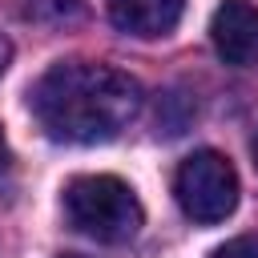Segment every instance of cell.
<instances>
[{"label":"cell","instance_id":"6da1fadb","mask_svg":"<svg viewBox=\"0 0 258 258\" xmlns=\"http://www.w3.org/2000/svg\"><path fill=\"white\" fill-rule=\"evenodd\" d=\"M36 125L52 141H113L141 109V85L101 60H60L28 93Z\"/></svg>","mask_w":258,"mask_h":258},{"label":"cell","instance_id":"7a4b0ae2","mask_svg":"<svg viewBox=\"0 0 258 258\" xmlns=\"http://www.w3.org/2000/svg\"><path fill=\"white\" fill-rule=\"evenodd\" d=\"M64 218L77 234H85L93 242H109V246L137 238V230L145 222L137 194L113 173L73 177L64 185Z\"/></svg>","mask_w":258,"mask_h":258},{"label":"cell","instance_id":"3957f363","mask_svg":"<svg viewBox=\"0 0 258 258\" xmlns=\"http://www.w3.org/2000/svg\"><path fill=\"white\" fill-rule=\"evenodd\" d=\"M173 194L185 218H194L198 226H214V222H226L238 206V173L226 153L198 149L177 165Z\"/></svg>","mask_w":258,"mask_h":258},{"label":"cell","instance_id":"277c9868","mask_svg":"<svg viewBox=\"0 0 258 258\" xmlns=\"http://www.w3.org/2000/svg\"><path fill=\"white\" fill-rule=\"evenodd\" d=\"M210 40L226 64L234 69L258 64V8L250 0H222L210 20Z\"/></svg>","mask_w":258,"mask_h":258},{"label":"cell","instance_id":"5b68a950","mask_svg":"<svg viewBox=\"0 0 258 258\" xmlns=\"http://www.w3.org/2000/svg\"><path fill=\"white\" fill-rule=\"evenodd\" d=\"M105 8L121 32L153 40V36H169L177 28L185 0H105Z\"/></svg>","mask_w":258,"mask_h":258},{"label":"cell","instance_id":"8992f818","mask_svg":"<svg viewBox=\"0 0 258 258\" xmlns=\"http://www.w3.org/2000/svg\"><path fill=\"white\" fill-rule=\"evenodd\" d=\"M210 258H258V234H242V238L218 246Z\"/></svg>","mask_w":258,"mask_h":258},{"label":"cell","instance_id":"52a82bcc","mask_svg":"<svg viewBox=\"0 0 258 258\" xmlns=\"http://www.w3.org/2000/svg\"><path fill=\"white\" fill-rule=\"evenodd\" d=\"M12 165V149H8V137H4V125H0V173Z\"/></svg>","mask_w":258,"mask_h":258},{"label":"cell","instance_id":"ba28073f","mask_svg":"<svg viewBox=\"0 0 258 258\" xmlns=\"http://www.w3.org/2000/svg\"><path fill=\"white\" fill-rule=\"evenodd\" d=\"M8 60H12V44H8L4 36H0V73L8 69Z\"/></svg>","mask_w":258,"mask_h":258},{"label":"cell","instance_id":"9c48e42d","mask_svg":"<svg viewBox=\"0 0 258 258\" xmlns=\"http://www.w3.org/2000/svg\"><path fill=\"white\" fill-rule=\"evenodd\" d=\"M250 153H254V165H258V133H254V141H250Z\"/></svg>","mask_w":258,"mask_h":258},{"label":"cell","instance_id":"30bf717a","mask_svg":"<svg viewBox=\"0 0 258 258\" xmlns=\"http://www.w3.org/2000/svg\"><path fill=\"white\" fill-rule=\"evenodd\" d=\"M64 258H77V254H64Z\"/></svg>","mask_w":258,"mask_h":258}]
</instances>
